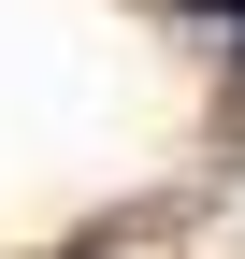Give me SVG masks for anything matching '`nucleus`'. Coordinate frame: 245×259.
Returning a JSON list of instances; mask_svg holds the SVG:
<instances>
[{
  "mask_svg": "<svg viewBox=\"0 0 245 259\" xmlns=\"http://www.w3.org/2000/svg\"><path fill=\"white\" fill-rule=\"evenodd\" d=\"M231 15H245V0H231Z\"/></svg>",
  "mask_w": 245,
  "mask_h": 259,
  "instance_id": "nucleus-1",
  "label": "nucleus"
}]
</instances>
